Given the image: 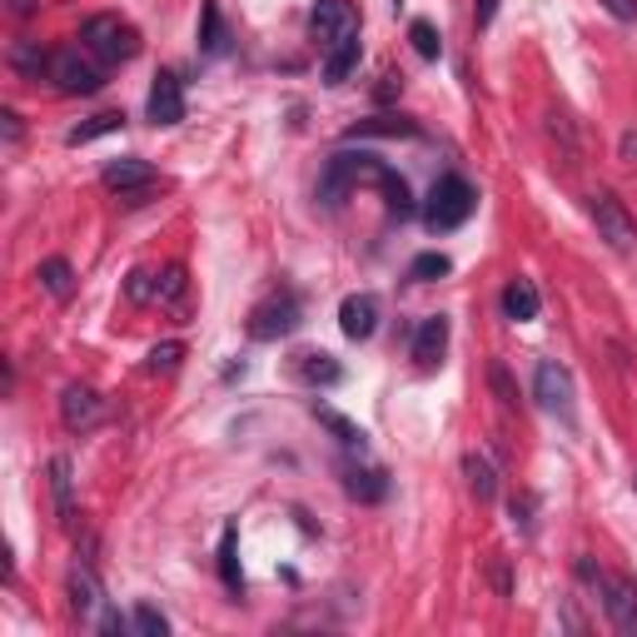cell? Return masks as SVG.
I'll return each mask as SVG.
<instances>
[{
	"instance_id": "obj_14",
	"label": "cell",
	"mask_w": 637,
	"mask_h": 637,
	"mask_svg": "<svg viewBox=\"0 0 637 637\" xmlns=\"http://www.w3.org/2000/svg\"><path fill=\"white\" fill-rule=\"evenodd\" d=\"M105 185L110 189H150L154 185V165L150 160H140V154H120V160H110L105 165Z\"/></svg>"
},
{
	"instance_id": "obj_45",
	"label": "cell",
	"mask_w": 637,
	"mask_h": 637,
	"mask_svg": "<svg viewBox=\"0 0 637 637\" xmlns=\"http://www.w3.org/2000/svg\"><path fill=\"white\" fill-rule=\"evenodd\" d=\"M633 488H637V478H633Z\"/></svg>"
},
{
	"instance_id": "obj_27",
	"label": "cell",
	"mask_w": 637,
	"mask_h": 637,
	"mask_svg": "<svg viewBox=\"0 0 637 637\" xmlns=\"http://www.w3.org/2000/svg\"><path fill=\"white\" fill-rule=\"evenodd\" d=\"M11 65H15L21 75H30V80H40V71L50 75V55L36 46V40H21V46L11 50Z\"/></svg>"
},
{
	"instance_id": "obj_41",
	"label": "cell",
	"mask_w": 637,
	"mask_h": 637,
	"mask_svg": "<svg viewBox=\"0 0 637 637\" xmlns=\"http://www.w3.org/2000/svg\"><path fill=\"white\" fill-rule=\"evenodd\" d=\"M608 5V15H617V21H637V0H602Z\"/></svg>"
},
{
	"instance_id": "obj_44",
	"label": "cell",
	"mask_w": 637,
	"mask_h": 637,
	"mask_svg": "<svg viewBox=\"0 0 637 637\" xmlns=\"http://www.w3.org/2000/svg\"><path fill=\"white\" fill-rule=\"evenodd\" d=\"M494 583H498V592H508V567H503V558L494 563Z\"/></svg>"
},
{
	"instance_id": "obj_25",
	"label": "cell",
	"mask_w": 637,
	"mask_h": 637,
	"mask_svg": "<svg viewBox=\"0 0 637 637\" xmlns=\"http://www.w3.org/2000/svg\"><path fill=\"white\" fill-rule=\"evenodd\" d=\"M71 608L80 617H90L95 608H100V583H95L90 567H75V573H71Z\"/></svg>"
},
{
	"instance_id": "obj_34",
	"label": "cell",
	"mask_w": 637,
	"mask_h": 637,
	"mask_svg": "<svg viewBox=\"0 0 637 637\" xmlns=\"http://www.w3.org/2000/svg\"><path fill=\"white\" fill-rule=\"evenodd\" d=\"M220 573H225L229 588H245V578H239V558H235V528H225V544H220Z\"/></svg>"
},
{
	"instance_id": "obj_10",
	"label": "cell",
	"mask_w": 637,
	"mask_h": 637,
	"mask_svg": "<svg viewBox=\"0 0 637 637\" xmlns=\"http://www.w3.org/2000/svg\"><path fill=\"white\" fill-rule=\"evenodd\" d=\"M60 419H65V428L85 434V428H95L105 419V399H100L90 384H71V389L60 394Z\"/></svg>"
},
{
	"instance_id": "obj_38",
	"label": "cell",
	"mask_w": 637,
	"mask_h": 637,
	"mask_svg": "<svg viewBox=\"0 0 637 637\" xmlns=\"http://www.w3.org/2000/svg\"><path fill=\"white\" fill-rule=\"evenodd\" d=\"M0 130H5V145L21 140V115L15 110H0Z\"/></svg>"
},
{
	"instance_id": "obj_31",
	"label": "cell",
	"mask_w": 637,
	"mask_h": 637,
	"mask_svg": "<svg viewBox=\"0 0 637 637\" xmlns=\"http://www.w3.org/2000/svg\"><path fill=\"white\" fill-rule=\"evenodd\" d=\"M409 40H413V50H419L424 60H438V55H444V40H438V30H434L428 21H413V25H409Z\"/></svg>"
},
{
	"instance_id": "obj_11",
	"label": "cell",
	"mask_w": 637,
	"mask_h": 637,
	"mask_svg": "<svg viewBox=\"0 0 637 637\" xmlns=\"http://www.w3.org/2000/svg\"><path fill=\"white\" fill-rule=\"evenodd\" d=\"M150 120L154 125H179L185 120V85L175 71H160L150 85Z\"/></svg>"
},
{
	"instance_id": "obj_2",
	"label": "cell",
	"mask_w": 637,
	"mask_h": 637,
	"mask_svg": "<svg viewBox=\"0 0 637 637\" xmlns=\"http://www.w3.org/2000/svg\"><path fill=\"white\" fill-rule=\"evenodd\" d=\"M80 40L100 65H120V60H135L140 55V36H135V25H125L120 15H90L80 25Z\"/></svg>"
},
{
	"instance_id": "obj_6",
	"label": "cell",
	"mask_w": 637,
	"mask_h": 637,
	"mask_svg": "<svg viewBox=\"0 0 637 637\" xmlns=\"http://www.w3.org/2000/svg\"><path fill=\"white\" fill-rule=\"evenodd\" d=\"M598 598H602V613L617 633L633 637L637 633V583L633 578H617V573H598Z\"/></svg>"
},
{
	"instance_id": "obj_30",
	"label": "cell",
	"mask_w": 637,
	"mask_h": 637,
	"mask_svg": "<svg viewBox=\"0 0 637 637\" xmlns=\"http://www.w3.org/2000/svg\"><path fill=\"white\" fill-rule=\"evenodd\" d=\"M125 125V115H95L90 125H75L71 135H65V145H90L95 135H110V130H120Z\"/></svg>"
},
{
	"instance_id": "obj_43",
	"label": "cell",
	"mask_w": 637,
	"mask_h": 637,
	"mask_svg": "<svg viewBox=\"0 0 637 637\" xmlns=\"http://www.w3.org/2000/svg\"><path fill=\"white\" fill-rule=\"evenodd\" d=\"M399 85H403V75H384V85H378V100H394V95H399Z\"/></svg>"
},
{
	"instance_id": "obj_23",
	"label": "cell",
	"mask_w": 637,
	"mask_h": 637,
	"mask_svg": "<svg viewBox=\"0 0 637 637\" xmlns=\"http://www.w3.org/2000/svg\"><path fill=\"white\" fill-rule=\"evenodd\" d=\"M36 279H40V289H46L50 299H71L75 295V270L65 260H46L36 270Z\"/></svg>"
},
{
	"instance_id": "obj_24",
	"label": "cell",
	"mask_w": 637,
	"mask_h": 637,
	"mask_svg": "<svg viewBox=\"0 0 637 637\" xmlns=\"http://www.w3.org/2000/svg\"><path fill=\"white\" fill-rule=\"evenodd\" d=\"M314 419H318L324 428H329L334 438H339L344 449H359V453H364V428H359V424H349L344 413H334V409H324V403H314Z\"/></svg>"
},
{
	"instance_id": "obj_39",
	"label": "cell",
	"mask_w": 637,
	"mask_h": 637,
	"mask_svg": "<svg viewBox=\"0 0 637 637\" xmlns=\"http://www.w3.org/2000/svg\"><path fill=\"white\" fill-rule=\"evenodd\" d=\"M494 15H498V0H473V21H478V30L494 25Z\"/></svg>"
},
{
	"instance_id": "obj_12",
	"label": "cell",
	"mask_w": 637,
	"mask_h": 637,
	"mask_svg": "<svg viewBox=\"0 0 637 637\" xmlns=\"http://www.w3.org/2000/svg\"><path fill=\"white\" fill-rule=\"evenodd\" d=\"M444 354H449V318L428 314L424 324H419V334H413V364H419V369H438V364H444Z\"/></svg>"
},
{
	"instance_id": "obj_21",
	"label": "cell",
	"mask_w": 637,
	"mask_h": 637,
	"mask_svg": "<svg viewBox=\"0 0 637 637\" xmlns=\"http://www.w3.org/2000/svg\"><path fill=\"white\" fill-rule=\"evenodd\" d=\"M463 478H469V488H473L478 503H494L498 498V473H494V463H488L484 453H469V459H463Z\"/></svg>"
},
{
	"instance_id": "obj_35",
	"label": "cell",
	"mask_w": 637,
	"mask_h": 637,
	"mask_svg": "<svg viewBox=\"0 0 637 637\" xmlns=\"http://www.w3.org/2000/svg\"><path fill=\"white\" fill-rule=\"evenodd\" d=\"M488 384H494V394L508 403V409H519V389H513V378H508V369H503V364L488 369Z\"/></svg>"
},
{
	"instance_id": "obj_16",
	"label": "cell",
	"mask_w": 637,
	"mask_h": 637,
	"mask_svg": "<svg viewBox=\"0 0 637 637\" xmlns=\"http://www.w3.org/2000/svg\"><path fill=\"white\" fill-rule=\"evenodd\" d=\"M409 140V135H419V125L413 120H399V115H374V120H359V125H349L344 130V140Z\"/></svg>"
},
{
	"instance_id": "obj_28",
	"label": "cell",
	"mask_w": 637,
	"mask_h": 637,
	"mask_svg": "<svg viewBox=\"0 0 637 637\" xmlns=\"http://www.w3.org/2000/svg\"><path fill=\"white\" fill-rule=\"evenodd\" d=\"M130 627H135L140 637H165V633H170V617L160 613V608H150V602H140V608L130 613Z\"/></svg>"
},
{
	"instance_id": "obj_26",
	"label": "cell",
	"mask_w": 637,
	"mask_h": 637,
	"mask_svg": "<svg viewBox=\"0 0 637 637\" xmlns=\"http://www.w3.org/2000/svg\"><path fill=\"white\" fill-rule=\"evenodd\" d=\"M299 374H304L309 384H339L344 369L334 354H299Z\"/></svg>"
},
{
	"instance_id": "obj_4",
	"label": "cell",
	"mask_w": 637,
	"mask_h": 637,
	"mask_svg": "<svg viewBox=\"0 0 637 637\" xmlns=\"http://www.w3.org/2000/svg\"><path fill=\"white\" fill-rule=\"evenodd\" d=\"M588 210H592V220H598V235L608 239V249L627 254V249L637 245V225H633V214H627V204L617 200L613 189H598Z\"/></svg>"
},
{
	"instance_id": "obj_3",
	"label": "cell",
	"mask_w": 637,
	"mask_h": 637,
	"mask_svg": "<svg viewBox=\"0 0 637 637\" xmlns=\"http://www.w3.org/2000/svg\"><path fill=\"white\" fill-rule=\"evenodd\" d=\"M473 204H478V195H473L469 179L444 175L434 185V195H428V204H424V225L434 229V235H449V229H459L463 220L473 214Z\"/></svg>"
},
{
	"instance_id": "obj_22",
	"label": "cell",
	"mask_w": 637,
	"mask_h": 637,
	"mask_svg": "<svg viewBox=\"0 0 637 637\" xmlns=\"http://www.w3.org/2000/svg\"><path fill=\"white\" fill-rule=\"evenodd\" d=\"M374 185L384 189V204H389V214H394V220H409V214H413V189H409V179H403V175H394V170L384 165V175H378Z\"/></svg>"
},
{
	"instance_id": "obj_7",
	"label": "cell",
	"mask_w": 637,
	"mask_h": 637,
	"mask_svg": "<svg viewBox=\"0 0 637 637\" xmlns=\"http://www.w3.org/2000/svg\"><path fill=\"white\" fill-rule=\"evenodd\" d=\"M50 80L60 95H95L105 85V75L95 71L80 50H60V55H50Z\"/></svg>"
},
{
	"instance_id": "obj_40",
	"label": "cell",
	"mask_w": 637,
	"mask_h": 637,
	"mask_svg": "<svg viewBox=\"0 0 637 637\" xmlns=\"http://www.w3.org/2000/svg\"><path fill=\"white\" fill-rule=\"evenodd\" d=\"M125 627H130V623H125V617H120V613H115V608H105V613H100V633L120 637V633H125Z\"/></svg>"
},
{
	"instance_id": "obj_15",
	"label": "cell",
	"mask_w": 637,
	"mask_h": 637,
	"mask_svg": "<svg viewBox=\"0 0 637 637\" xmlns=\"http://www.w3.org/2000/svg\"><path fill=\"white\" fill-rule=\"evenodd\" d=\"M359 55H364V46H359V30L354 36H344L339 46L324 50V85H344L349 75L359 71Z\"/></svg>"
},
{
	"instance_id": "obj_42",
	"label": "cell",
	"mask_w": 637,
	"mask_h": 637,
	"mask_svg": "<svg viewBox=\"0 0 637 637\" xmlns=\"http://www.w3.org/2000/svg\"><path fill=\"white\" fill-rule=\"evenodd\" d=\"M617 154H623V165H637V130H627V135H623Z\"/></svg>"
},
{
	"instance_id": "obj_19",
	"label": "cell",
	"mask_w": 637,
	"mask_h": 637,
	"mask_svg": "<svg viewBox=\"0 0 637 637\" xmlns=\"http://www.w3.org/2000/svg\"><path fill=\"white\" fill-rule=\"evenodd\" d=\"M200 50L204 55H225L229 50V30H225V15H220V0H204L200 5Z\"/></svg>"
},
{
	"instance_id": "obj_32",
	"label": "cell",
	"mask_w": 637,
	"mask_h": 637,
	"mask_svg": "<svg viewBox=\"0 0 637 637\" xmlns=\"http://www.w3.org/2000/svg\"><path fill=\"white\" fill-rule=\"evenodd\" d=\"M154 299H160V304H179V299H185V270H179V264H170V270L154 279Z\"/></svg>"
},
{
	"instance_id": "obj_9",
	"label": "cell",
	"mask_w": 637,
	"mask_h": 637,
	"mask_svg": "<svg viewBox=\"0 0 637 637\" xmlns=\"http://www.w3.org/2000/svg\"><path fill=\"white\" fill-rule=\"evenodd\" d=\"M533 394H538V403H544L548 413H558V419H573V374H567L563 364H538V374H533Z\"/></svg>"
},
{
	"instance_id": "obj_29",
	"label": "cell",
	"mask_w": 637,
	"mask_h": 637,
	"mask_svg": "<svg viewBox=\"0 0 637 637\" xmlns=\"http://www.w3.org/2000/svg\"><path fill=\"white\" fill-rule=\"evenodd\" d=\"M179 359H185V344L170 339V344H154L150 359H145V369H150V374H175Z\"/></svg>"
},
{
	"instance_id": "obj_5",
	"label": "cell",
	"mask_w": 637,
	"mask_h": 637,
	"mask_svg": "<svg viewBox=\"0 0 637 637\" xmlns=\"http://www.w3.org/2000/svg\"><path fill=\"white\" fill-rule=\"evenodd\" d=\"M299 329V299L295 295H270L264 304H254V314H249V339H284V334Z\"/></svg>"
},
{
	"instance_id": "obj_36",
	"label": "cell",
	"mask_w": 637,
	"mask_h": 637,
	"mask_svg": "<svg viewBox=\"0 0 637 637\" xmlns=\"http://www.w3.org/2000/svg\"><path fill=\"white\" fill-rule=\"evenodd\" d=\"M508 513H513V523H519L523 533H533V513H538V498H533V494H519L513 503H508Z\"/></svg>"
},
{
	"instance_id": "obj_13",
	"label": "cell",
	"mask_w": 637,
	"mask_h": 637,
	"mask_svg": "<svg viewBox=\"0 0 637 637\" xmlns=\"http://www.w3.org/2000/svg\"><path fill=\"white\" fill-rule=\"evenodd\" d=\"M339 329L349 334L354 344H364L369 334L378 329V299L374 295H349L339 304Z\"/></svg>"
},
{
	"instance_id": "obj_8",
	"label": "cell",
	"mask_w": 637,
	"mask_h": 637,
	"mask_svg": "<svg viewBox=\"0 0 637 637\" xmlns=\"http://www.w3.org/2000/svg\"><path fill=\"white\" fill-rule=\"evenodd\" d=\"M309 30H314V40L324 50L339 46L344 36H354L359 30V15L349 0H314V15H309Z\"/></svg>"
},
{
	"instance_id": "obj_18",
	"label": "cell",
	"mask_w": 637,
	"mask_h": 637,
	"mask_svg": "<svg viewBox=\"0 0 637 637\" xmlns=\"http://www.w3.org/2000/svg\"><path fill=\"white\" fill-rule=\"evenodd\" d=\"M50 488H55V508H60V523L75 528V478H71V459L60 453L50 459Z\"/></svg>"
},
{
	"instance_id": "obj_17",
	"label": "cell",
	"mask_w": 637,
	"mask_h": 637,
	"mask_svg": "<svg viewBox=\"0 0 637 637\" xmlns=\"http://www.w3.org/2000/svg\"><path fill=\"white\" fill-rule=\"evenodd\" d=\"M538 304H544V299H538V284H533V279H513L503 289V314L513 318V324H528V318H538Z\"/></svg>"
},
{
	"instance_id": "obj_37",
	"label": "cell",
	"mask_w": 637,
	"mask_h": 637,
	"mask_svg": "<svg viewBox=\"0 0 637 637\" xmlns=\"http://www.w3.org/2000/svg\"><path fill=\"white\" fill-rule=\"evenodd\" d=\"M125 295H130L135 304H150V299H154V284H150V274H145V270H135V274H130V284H125Z\"/></svg>"
},
{
	"instance_id": "obj_1",
	"label": "cell",
	"mask_w": 637,
	"mask_h": 637,
	"mask_svg": "<svg viewBox=\"0 0 637 637\" xmlns=\"http://www.w3.org/2000/svg\"><path fill=\"white\" fill-rule=\"evenodd\" d=\"M384 175V165H378V154L369 150H339L329 154V165H324V179H318V200L329 204V210H339L349 195H354L359 185H374V179Z\"/></svg>"
},
{
	"instance_id": "obj_33",
	"label": "cell",
	"mask_w": 637,
	"mask_h": 637,
	"mask_svg": "<svg viewBox=\"0 0 637 637\" xmlns=\"http://www.w3.org/2000/svg\"><path fill=\"white\" fill-rule=\"evenodd\" d=\"M449 274V254H419V260L409 264V279L428 284V279H444Z\"/></svg>"
},
{
	"instance_id": "obj_20",
	"label": "cell",
	"mask_w": 637,
	"mask_h": 637,
	"mask_svg": "<svg viewBox=\"0 0 637 637\" xmlns=\"http://www.w3.org/2000/svg\"><path fill=\"white\" fill-rule=\"evenodd\" d=\"M344 488H349L359 503H378V498L389 494V478L378 469H354V463H349V469H344Z\"/></svg>"
}]
</instances>
